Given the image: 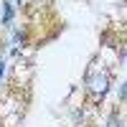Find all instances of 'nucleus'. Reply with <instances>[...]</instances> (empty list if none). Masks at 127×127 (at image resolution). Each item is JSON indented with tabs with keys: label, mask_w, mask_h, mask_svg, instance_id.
<instances>
[{
	"label": "nucleus",
	"mask_w": 127,
	"mask_h": 127,
	"mask_svg": "<svg viewBox=\"0 0 127 127\" xmlns=\"http://www.w3.org/2000/svg\"><path fill=\"white\" fill-rule=\"evenodd\" d=\"M120 97H122V99H125V102H127V81H125V84H122V89H120Z\"/></svg>",
	"instance_id": "3"
},
{
	"label": "nucleus",
	"mask_w": 127,
	"mask_h": 127,
	"mask_svg": "<svg viewBox=\"0 0 127 127\" xmlns=\"http://www.w3.org/2000/svg\"><path fill=\"white\" fill-rule=\"evenodd\" d=\"M109 87V76L107 74H94V76L89 79V92L92 94H104Z\"/></svg>",
	"instance_id": "1"
},
{
	"label": "nucleus",
	"mask_w": 127,
	"mask_h": 127,
	"mask_svg": "<svg viewBox=\"0 0 127 127\" xmlns=\"http://www.w3.org/2000/svg\"><path fill=\"white\" fill-rule=\"evenodd\" d=\"M33 3H36V5H51L54 0H33Z\"/></svg>",
	"instance_id": "4"
},
{
	"label": "nucleus",
	"mask_w": 127,
	"mask_h": 127,
	"mask_svg": "<svg viewBox=\"0 0 127 127\" xmlns=\"http://www.w3.org/2000/svg\"><path fill=\"white\" fill-rule=\"evenodd\" d=\"M107 127H122V122H120L117 117H109V122H107Z\"/></svg>",
	"instance_id": "2"
},
{
	"label": "nucleus",
	"mask_w": 127,
	"mask_h": 127,
	"mask_svg": "<svg viewBox=\"0 0 127 127\" xmlns=\"http://www.w3.org/2000/svg\"><path fill=\"white\" fill-rule=\"evenodd\" d=\"M3 74H5V64L0 61V76H3Z\"/></svg>",
	"instance_id": "5"
}]
</instances>
